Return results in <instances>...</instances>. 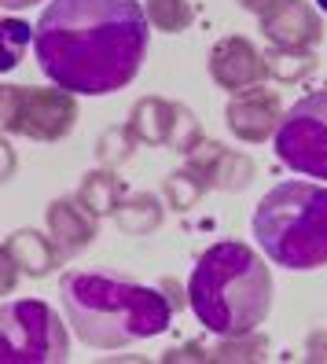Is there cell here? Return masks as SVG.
<instances>
[{"mask_svg": "<svg viewBox=\"0 0 327 364\" xmlns=\"http://www.w3.org/2000/svg\"><path fill=\"white\" fill-rule=\"evenodd\" d=\"M188 169H191V173H199L206 188L243 191L254 181V169L257 166L243 151H228V147L213 144V140H203L195 151H188Z\"/></svg>", "mask_w": 327, "mask_h": 364, "instance_id": "12", "label": "cell"}, {"mask_svg": "<svg viewBox=\"0 0 327 364\" xmlns=\"http://www.w3.org/2000/svg\"><path fill=\"white\" fill-rule=\"evenodd\" d=\"M74 199L89 210L92 218H107V213L114 218V210L122 203V181L111 173V166H100V169H92V173H85Z\"/></svg>", "mask_w": 327, "mask_h": 364, "instance_id": "15", "label": "cell"}, {"mask_svg": "<svg viewBox=\"0 0 327 364\" xmlns=\"http://www.w3.org/2000/svg\"><path fill=\"white\" fill-rule=\"evenodd\" d=\"M254 240L272 265L309 272L327 265V188L283 181L254 206Z\"/></svg>", "mask_w": 327, "mask_h": 364, "instance_id": "4", "label": "cell"}, {"mask_svg": "<svg viewBox=\"0 0 327 364\" xmlns=\"http://www.w3.org/2000/svg\"><path fill=\"white\" fill-rule=\"evenodd\" d=\"M261 33L272 41V48H313L323 26L309 0H276L269 11H261Z\"/></svg>", "mask_w": 327, "mask_h": 364, "instance_id": "11", "label": "cell"}, {"mask_svg": "<svg viewBox=\"0 0 327 364\" xmlns=\"http://www.w3.org/2000/svg\"><path fill=\"white\" fill-rule=\"evenodd\" d=\"M41 4V0H0V8H8V11H18V8H33Z\"/></svg>", "mask_w": 327, "mask_h": 364, "instance_id": "28", "label": "cell"}, {"mask_svg": "<svg viewBox=\"0 0 327 364\" xmlns=\"http://www.w3.org/2000/svg\"><path fill=\"white\" fill-rule=\"evenodd\" d=\"M48 221V235L55 240V247L63 254H77L96 240V218L85 210L77 199H55L45 210Z\"/></svg>", "mask_w": 327, "mask_h": 364, "instance_id": "13", "label": "cell"}, {"mask_svg": "<svg viewBox=\"0 0 327 364\" xmlns=\"http://www.w3.org/2000/svg\"><path fill=\"white\" fill-rule=\"evenodd\" d=\"M272 4H276V0H239V8H243V11H254V15L269 11Z\"/></svg>", "mask_w": 327, "mask_h": 364, "instance_id": "27", "label": "cell"}, {"mask_svg": "<svg viewBox=\"0 0 327 364\" xmlns=\"http://www.w3.org/2000/svg\"><path fill=\"white\" fill-rule=\"evenodd\" d=\"M316 4H320V11H327V0H316Z\"/></svg>", "mask_w": 327, "mask_h": 364, "instance_id": "29", "label": "cell"}, {"mask_svg": "<svg viewBox=\"0 0 327 364\" xmlns=\"http://www.w3.org/2000/svg\"><path fill=\"white\" fill-rule=\"evenodd\" d=\"M70 357V331L41 298L0 306V364H63Z\"/></svg>", "mask_w": 327, "mask_h": 364, "instance_id": "5", "label": "cell"}, {"mask_svg": "<svg viewBox=\"0 0 327 364\" xmlns=\"http://www.w3.org/2000/svg\"><path fill=\"white\" fill-rule=\"evenodd\" d=\"M210 77L225 92H247L254 85H265V77H269L265 52H257L254 41L228 33L210 48Z\"/></svg>", "mask_w": 327, "mask_h": 364, "instance_id": "9", "label": "cell"}, {"mask_svg": "<svg viewBox=\"0 0 327 364\" xmlns=\"http://www.w3.org/2000/svg\"><path fill=\"white\" fill-rule=\"evenodd\" d=\"M15 284H18V265L11 262V254L0 247V298L4 294H11L15 291Z\"/></svg>", "mask_w": 327, "mask_h": 364, "instance_id": "23", "label": "cell"}, {"mask_svg": "<svg viewBox=\"0 0 327 364\" xmlns=\"http://www.w3.org/2000/svg\"><path fill=\"white\" fill-rule=\"evenodd\" d=\"M133 147H136V136L129 133V125H114V129H107L96 144V159L100 166H118L125 162L129 155H133Z\"/></svg>", "mask_w": 327, "mask_h": 364, "instance_id": "22", "label": "cell"}, {"mask_svg": "<svg viewBox=\"0 0 327 364\" xmlns=\"http://www.w3.org/2000/svg\"><path fill=\"white\" fill-rule=\"evenodd\" d=\"M203 191H206L203 177H199V173H191L188 166L177 169V173H169V177L162 181V196H166L169 210H177V213H188L195 203L203 199Z\"/></svg>", "mask_w": 327, "mask_h": 364, "instance_id": "20", "label": "cell"}, {"mask_svg": "<svg viewBox=\"0 0 327 364\" xmlns=\"http://www.w3.org/2000/svg\"><path fill=\"white\" fill-rule=\"evenodd\" d=\"M265 67H269V77L291 85V81H301L316 67V55H313V48H272V52H265Z\"/></svg>", "mask_w": 327, "mask_h": 364, "instance_id": "18", "label": "cell"}, {"mask_svg": "<svg viewBox=\"0 0 327 364\" xmlns=\"http://www.w3.org/2000/svg\"><path fill=\"white\" fill-rule=\"evenodd\" d=\"M77 125V100L67 89H33V85H0V133L52 144L70 136Z\"/></svg>", "mask_w": 327, "mask_h": 364, "instance_id": "6", "label": "cell"}, {"mask_svg": "<svg viewBox=\"0 0 327 364\" xmlns=\"http://www.w3.org/2000/svg\"><path fill=\"white\" fill-rule=\"evenodd\" d=\"M188 306L195 320L217 338L257 331L272 306V272L247 243L221 240L206 247L195 262Z\"/></svg>", "mask_w": 327, "mask_h": 364, "instance_id": "3", "label": "cell"}, {"mask_svg": "<svg viewBox=\"0 0 327 364\" xmlns=\"http://www.w3.org/2000/svg\"><path fill=\"white\" fill-rule=\"evenodd\" d=\"M166 360H169V364H177V360H213V353L203 350L199 342H188V346H181V350H169Z\"/></svg>", "mask_w": 327, "mask_h": 364, "instance_id": "24", "label": "cell"}, {"mask_svg": "<svg viewBox=\"0 0 327 364\" xmlns=\"http://www.w3.org/2000/svg\"><path fill=\"white\" fill-rule=\"evenodd\" d=\"M129 133L144 147H173V151H195L203 144V125L184 103L162 96H144L129 114Z\"/></svg>", "mask_w": 327, "mask_h": 364, "instance_id": "8", "label": "cell"}, {"mask_svg": "<svg viewBox=\"0 0 327 364\" xmlns=\"http://www.w3.org/2000/svg\"><path fill=\"white\" fill-rule=\"evenodd\" d=\"M283 118V103L272 89H261V85H254V89L247 92H235L228 111H225V122L235 140L243 144H265L272 140L276 125Z\"/></svg>", "mask_w": 327, "mask_h": 364, "instance_id": "10", "label": "cell"}, {"mask_svg": "<svg viewBox=\"0 0 327 364\" xmlns=\"http://www.w3.org/2000/svg\"><path fill=\"white\" fill-rule=\"evenodd\" d=\"M213 353V360H265V353H269V338L265 335H254V331H247V335H232V338H221L217 342V350H210Z\"/></svg>", "mask_w": 327, "mask_h": 364, "instance_id": "21", "label": "cell"}, {"mask_svg": "<svg viewBox=\"0 0 327 364\" xmlns=\"http://www.w3.org/2000/svg\"><path fill=\"white\" fill-rule=\"evenodd\" d=\"M305 353H309V360H327V328L309 331V338H305Z\"/></svg>", "mask_w": 327, "mask_h": 364, "instance_id": "26", "label": "cell"}, {"mask_svg": "<svg viewBox=\"0 0 327 364\" xmlns=\"http://www.w3.org/2000/svg\"><path fill=\"white\" fill-rule=\"evenodd\" d=\"M144 15L162 33H184L195 18V8H191V0H147Z\"/></svg>", "mask_w": 327, "mask_h": 364, "instance_id": "19", "label": "cell"}, {"mask_svg": "<svg viewBox=\"0 0 327 364\" xmlns=\"http://www.w3.org/2000/svg\"><path fill=\"white\" fill-rule=\"evenodd\" d=\"M276 159L294 173L327 181V89L301 96L272 133Z\"/></svg>", "mask_w": 327, "mask_h": 364, "instance_id": "7", "label": "cell"}, {"mask_svg": "<svg viewBox=\"0 0 327 364\" xmlns=\"http://www.w3.org/2000/svg\"><path fill=\"white\" fill-rule=\"evenodd\" d=\"M147 26L136 0H48L33 26L37 67L70 96L122 92L144 67Z\"/></svg>", "mask_w": 327, "mask_h": 364, "instance_id": "1", "label": "cell"}, {"mask_svg": "<svg viewBox=\"0 0 327 364\" xmlns=\"http://www.w3.org/2000/svg\"><path fill=\"white\" fill-rule=\"evenodd\" d=\"M114 225L125 235H151L162 225V203H159V196H151V191H136V196L122 199L118 210H114Z\"/></svg>", "mask_w": 327, "mask_h": 364, "instance_id": "16", "label": "cell"}, {"mask_svg": "<svg viewBox=\"0 0 327 364\" xmlns=\"http://www.w3.org/2000/svg\"><path fill=\"white\" fill-rule=\"evenodd\" d=\"M15 166H18V159H15V147L8 144V136L0 133V184H4L11 173H15Z\"/></svg>", "mask_w": 327, "mask_h": 364, "instance_id": "25", "label": "cell"}, {"mask_svg": "<svg viewBox=\"0 0 327 364\" xmlns=\"http://www.w3.org/2000/svg\"><path fill=\"white\" fill-rule=\"evenodd\" d=\"M4 250L11 254V262L18 265V272L33 276V280H41V276H48L52 269L63 265V250L55 247V240L45 235V232H37V228L11 232L4 240Z\"/></svg>", "mask_w": 327, "mask_h": 364, "instance_id": "14", "label": "cell"}, {"mask_svg": "<svg viewBox=\"0 0 327 364\" xmlns=\"http://www.w3.org/2000/svg\"><path fill=\"white\" fill-rule=\"evenodd\" d=\"M30 45H33V26L23 23V18L0 15V74L15 70Z\"/></svg>", "mask_w": 327, "mask_h": 364, "instance_id": "17", "label": "cell"}, {"mask_svg": "<svg viewBox=\"0 0 327 364\" xmlns=\"http://www.w3.org/2000/svg\"><path fill=\"white\" fill-rule=\"evenodd\" d=\"M59 302L70 331L92 350H122L133 342L155 338L173 320V302L166 298V291L103 269L63 272Z\"/></svg>", "mask_w": 327, "mask_h": 364, "instance_id": "2", "label": "cell"}]
</instances>
